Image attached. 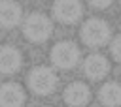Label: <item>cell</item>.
Returning <instances> with one entry per match:
<instances>
[{
	"label": "cell",
	"instance_id": "5b68a950",
	"mask_svg": "<svg viewBox=\"0 0 121 107\" xmlns=\"http://www.w3.org/2000/svg\"><path fill=\"white\" fill-rule=\"evenodd\" d=\"M83 6L79 0H55L53 2V17L62 24H74L81 19Z\"/></svg>",
	"mask_w": 121,
	"mask_h": 107
},
{
	"label": "cell",
	"instance_id": "7c38bea8",
	"mask_svg": "<svg viewBox=\"0 0 121 107\" xmlns=\"http://www.w3.org/2000/svg\"><path fill=\"white\" fill-rule=\"evenodd\" d=\"M110 53H112V56L121 64V34H117V36L112 39V43H110Z\"/></svg>",
	"mask_w": 121,
	"mask_h": 107
},
{
	"label": "cell",
	"instance_id": "30bf717a",
	"mask_svg": "<svg viewBox=\"0 0 121 107\" xmlns=\"http://www.w3.org/2000/svg\"><path fill=\"white\" fill-rule=\"evenodd\" d=\"M25 90L17 83H2L0 84V107H23L25 105Z\"/></svg>",
	"mask_w": 121,
	"mask_h": 107
},
{
	"label": "cell",
	"instance_id": "8992f818",
	"mask_svg": "<svg viewBox=\"0 0 121 107\" xmlns=\"http://www.w3.org/2000/svg\"><path fill=\"white\" fill-rule=\"evenodd\" d=\"M62 99H64V103L68 107H85L91 101V90H89V86L85 83L74 81L64 88Z\"/></svg>",
	"mask_w": 121,
	"mask_h": 107
},
{
	"label": "cell",
	"instance_id": "9c48e42d",
	"mask_svg": "<svg viewBox=\"0 0 121 107\" xmlns=\"http://www.w3.org/2000/svg\"><path fill=\"white\" fill-rule=\"evenodd\" d=\"M23 56L19 49L11 45H0V73L2 75H13L21 69Z\"/></svg>",
	"mask_w": 121,
	"mask_h": 107
},
{
	"label": "cell",
	"instance_id": "6da1fadb",
	"mask_svg": "<svg viewBox=\"0 0 121 107\" xmlns=\"http://www.w3.org/2000/svg\"><path fill=\"white\" fill-rule=\"evenodd\" d=\"M23 34L30 43H43L53 34V23L45 13L32 11L23 19Z\"/></svg>",
	"mask_w": 121,
	"mask_h": 107
},
{
	"label": "cell",
	"instance_id": "52a82bcc",
	"mask_svg": "<svg viewBox=\"0 0 121 107\" xmlns=\"http://www.w3.org/2000/svg\"><path fill=\"white\" fill-rule=\"evenodd\" d=\"M83 73L91 81H102L110 73V62L104 54L93 53L83 60Z\"/></svg>",
	"mask_w": 121,
	"mask_h": 107
},
{
	"label": "cell",
	"instance_id": "3957f363",
	"mask_svg": "<svg viewBox=\"0 0 121 107\" xmlns=\"http://www.w3.org/2000/svg\"><path fill=\"white\" fill-rule=\"evenodd\" d=\"M57 75L51 68H45V66H38V68H32L26 75V84L28 88L38 94V96H47L55 90L57 86Z\"/></svg>",
	"mask_w": 121,
	"mask_h": 107
},
{
	"label": "cell",
	"instance_id": "4fadbf2b",
	"mask_svg": "<svg viewBox=\"0 0 121 107\" xmlns=\"http://www.w3.org/2000/svg\"><path fill=\"white\" fill-rule=\"evenodd\" d=\"M87 2H89V6L95 8V9H106V8L112 6L113 0H87Z\"/></svg>",
	"mask_w": 121,
	"mask_h": 107
},
{
	"label": "cell",
	"instance_id": "5bb4252c",
	"mask_svg": "<svg viewBox=\"0 0 121 107\" xmlns=\"http://www.w3.org/2000/svg\"><path fill=\"white\" fill-rule=\"evenodd\" d=\"M119 2H121V0H119Z\"/></svg>",
	"mask_w": 121,
	"mask_h": 107
},
{
	"label": "cell",
	"instance_id": "8fae6325",
	"mask_svg": "<svg viewBox=\"0 0 121 107\" xmlns=\"http://www.w3.org/2000/svg\"><path fill=\"white\" fill-rule=\"evenodd\" d=\"M98 99L104 107H119L121 105V84L104 83L98 90Z\"/></svg>",
	"mask_w": 121,
	"mask_h": 107
},
{
	"label": "cell",
	"instance_id": "ba28073f",
	"mask_svg": "<svg viewBox=\"0 0 121 107\" xmlns=\"http://www.w3.org/2000/svg\"><path fill=\"white\" fill-rule=\"evenodd\" d=\"M23 21V9L15 0H0V28L11 30Z\"/></svg>",
	"mask_w": 121,
	"mask_h": 107
},
{
	"label": "cell",
	"instance_id": "277c9868",
	"mask_svg": "<svg viewBox=\"0 0 121 107\" xmlns=\"http://www.w3.org/2000/svg\"><path fill=\"white\" fill-rule=\"evenodd\" d=\"M49 58H51L55 68H59V69H72L79 62V47L74 41H59V43L53 45Z\"/></svg>",
	"mask_w": 121,
	"mask_h": 107
},
{
	"label": "cell",
	"instance_id": "7a4b0ae2",
	"mask_svg": "<svg viewBox=\"0 0 121 107\" xmlns=\"http://www.w3.org/2000/svg\"><path fill=\"white\" fill-rule=\"evenodd\" d=\"M79 38H81L83 45H87L91 49H98V47H104L106 43H110L112 28H110V24L104 19L91 17L79 28Z\"/></svg>",
	"mask_w": 121,
	"mask_h": 107
}]
</instances>
